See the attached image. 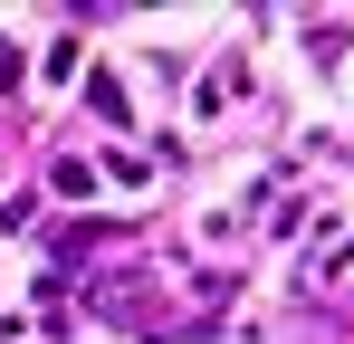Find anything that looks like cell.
I'll return each instance as SVG.
<instances>
[{
    "instance_id": "cell-1",
    "label": "cell",
    "mask_w": 354,
    "mask_h": 344,
    "mask_svg": "<svg viewBox=\"0 0 354 344\" xmlns=\"http://www.w3.org/2000/svg\"><path fill=\"white\" fill-rule=\"evenodd\" d=\"M10 77H19V57H10V39H0V86H10Z\"/></svg>"
}]
</instances>
